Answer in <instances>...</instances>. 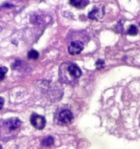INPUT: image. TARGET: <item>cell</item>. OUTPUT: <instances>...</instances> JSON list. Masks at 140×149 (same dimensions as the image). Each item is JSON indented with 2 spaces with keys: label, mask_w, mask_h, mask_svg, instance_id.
Returning a JSON list of instances; mask_svg holds the SVG:
<instances>
[{
  "label": "cell",
  "mask_w": 140,
  "mask_h": 149,
  "mask_svg": "<svg viewBox=\"0 0 140 149\" xmlns=\"http://www.w3.org/2000/svg\"><path fill=\"white\" fill-rule=\"evenodd\" d=\"M28 58H30V59L36 60L39 58V53H38L37 51L34 50V49H32V50L28 52Z\"/></svg>",
  "instance_id": "8"
},
{
  "label": "cell",
  "mask_w": 140,
  "mask_h": 149,
  "mask_svg": "<svg viewBox=\"0 0 140 149\" xmlns=\"http://www.w3.org/2000/svg\"><path fill=\"white\" fill-rule=\"evenodd\" d=\"M68 71L69 74L71 75V77L74 79L80 78V76L82 75V72L80 71V68L75 64H71L68 67Z\"/></svg>",
  "instance_id": "6"
},
{
  "label": "cell",
  "mask_w": 140,
  "mask_h": 149,
  "mask_svg": "<svg viewBox=\"0 0 140 149\" xmlns=\"http://www.w3.org/2000/svg\"><path fill=\"white\" fill-rule=\"evenodd\" d=\"M42 146H49L53 144V138L52 137H48L47 138L44 139L42 142Z\"/></svg>",
  "instance_id": "10"
},
{
  "label": "cell",
  "mask_w": 140,
  "mask_h": 149,
  "mask_svg": "<svg viewBox=\"0 0 140 149\" xmlns=\"http://www.w3.org/2000/svg\"><path fill=\"white\" fill-rule=\"evenodd\" d=\"M69 1L71 5L79 9L84 8L89 3L88 0H69Z\"/></svg>",
  "instance_id": "7"
},
{
  "label": "cell",
  "mask_w": 140,
  "mask_h": 149,
  "mask_svg": "<svg viewBox=\"0 0 140 149\" xmlns=\"http://www.w3.org/2000/svg\"><path fill=\"white\" fill-rule=\"evenodd\" d=\"M73 114L69 110H64L61 111L58 115V120L60 122L64 124H69L72 121Z\"/></svg>",
  "instance_id": "3"
},
{
  "label": "cell",
  "mask_w": 140,
  "mask_h": 149,
  "mask_svg": "<svg viewBox=\"0 0 140 149\" xmlns=\"http://www.w3.org/2000/svg\"><path fill=\"white\" fill-rule=\"evenodd\" d=\"M30 122L32 126L34 127L37 130H42L46 125V120L42 116L37 114V113H33L31 116Z\"/></svg>",
  "instance_id": "1"
},
{
  "label": "cell",
  "mask_w": 140,
  "mask_h": 149,
  "mask_svg": "<svg viewBox=\"0 0 140 149\" xmlns=\"http://www.w3.org/2000/svg\"><path fill=\"white\" fill-rule=\"evenodd\" d=\"M96 68L99 70L103 68L104 66V61H102V60H98L96 63Z\"/></svg>",
  "instance_id": "11"
},
{
  "label": "cell",
  "mask_w": 140,
  "mask_h": 149,
  "mask_svg": "<svg viewBox=\"0 0 140 149\" xmlns=\"http://www.w3.org/2000/svg\"><path fill=\"white\" fill-rule=\"evenodd\" d=\"M138 33V30H137L136 27L134 25H131L128 29V34L131 35V36H135Z\"/></svg>",
  "instance_id": "9"
},
{
  "label": "cell",
  "mask_w": 140,
  "mask_h": 149,
  "mask_svg": "<svg viewBox=\"0 0 140 149\" xmlns=\"http://www.w3.org/2000/svg\"><path fill=\"white\" fill-rule=\"evenodd\" d=\"M139 26H140V23H139Z\"/></svg>",
  "instance_id": "14"
},
{
  "label": "cell",
  "mask_w": 140,
  "mask_h": 149,
  "mask_svg": "<svg viewBox=\"0 0 140 149\" xmlns=\"http://www.w3.org/2000/svg\"><path fill=\"white\" fill-rule=\"evenodd\" d=\"M3 103H4V100H3V97H1V109H2Z\"/></svg>",
  "instance_id": "13"
},
{
  "label": "cell",
  "mask_w": 140,
  "mask_h": 149,
  "mask_svg": "<svg viewBox=\"0 0 140 149\" xmlns=\"http://www.w3.org/2000/svg\"><path fill=\"white\" fill-rule=\"evenodd\" d=\"M4 124V126L7 129L10 130H15L18 129L20 126L21 122L18 118H10V119L6 120Z\"/></svg>",
  "instance_id": "4"
},
{
  "label": "cell",
  "mask_w": 140,
  "mask_h": 149,
  "mask_svg": "<svg viewBox=\"0 0 140 149\" xmlns=\"http://www.w3.org/2000/svg\"><path fill=\"white\" fill-rule=\"evenodd\" d=\"M1 80H2L3 79H4V75L6 74V73L7 72V68H6V67H1Z\"/></svg>",
  "instance_id": "12"
},
{
  "label": "cell",
  "mask_w": 140,
  "mask_h": 149,
  "mask_svg": "<svg viewBox=\"0 0 140 149\" xmlns=\"http://www.w3.org/2000/svg\"><path fill=\"white\" fill-rule=\"evenodd\" d=\"M104 8H99V7H95L88 13V17L92 20H98L102 18L104 15Z\"/></svg>",
  "instance_id": "5"
},
{
  "label": "cell",
  "mask_w": 140,
  "mask_h": 149,
  "mask_svg": "<svg viewBox=\"0 0 140 149\" xmlns=\"http://www.w3.org/2000/svg\"><path fill=\"white\" fill-rule=\"evenodd\" d=\"M84 49V45L80 41H74L69 45L68 47V51L69 54L72 55H76L80 54Z\"/></svg>",
  "instance_id": "2"
}]
</instances>
